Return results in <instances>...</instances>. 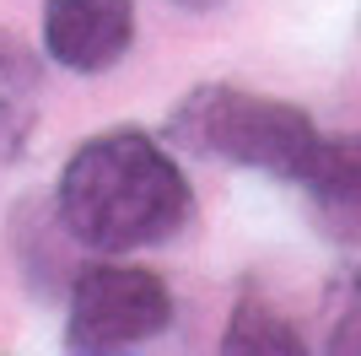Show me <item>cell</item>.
Masks as SVG:
<instances>
[{
    "instance_id": "cell-7",
    "label": "cell",
    "mask_w": 361,
    "mask_h": 356,
    "mask_svg": "<svg viewBox=\"0 0 361 356\" xmlns=\"http://www.w3.org/2000/svg\"><path fill=\"white\" fill-rule=\"evenodd\" d=\"M340 319H334V335H329V351H361V265L345 275L340 286Z\"/></svg>"
},
{
    "instance_id": "cell-1",
    "label": "cell",
    "mask_w": 361,
    "mask_h": 356,
    "mask_svg": "<svg viewBox=\"0 0 361 356\" xmlns=\"http://www.w3.org/2000/svg\"><path fill=\"white\" fill-rule=\"evenodd\" d=\"M54 206L81 249L130 254L178 237L195 210V189L146 130H103L71 151Z\"/></svg>"
},
{
    "instance_id": "cell-8",
    "label": "cell",
    "mask_w": 361,
    "mask_h": 356,
    "mask_svg": "<svg viewBox=\"0 0 361 356\" xmlns=\"http://www.w3.org/2000/svg\"><path fill=\"white\" fill-rule=\"evenodd\" d=\"M32 81H38V54L27 44H16L11 32H0V87L27 92Z\"/></svg>"
},
{
    "instance_id": "cell-4",
    "label": "cell",
    "mask_w": 361,
    "mask_h": 356,
    "mask_svg": "<svg viewBox=\"0 0 361 356\" xmlns=\"http://www.w3.org/2000/svg\"><path fill=\"white\" fill-rule=\"evenodd\" d=\"M135 44V0H44V54L75 76L119 65Z\"/></svg>"
},
{
    "instance_id": "cell-9",
    "label": "cell",
    "mask_w": 361,
    "mask_h": 356,
    "mask_svg": "<svg viewBox=\"0 0 361 356\" xmlns=\"http://www.w3.org/2000/svg\"><path fill=\"white\" fill-rule=\"evenodd\" d=\"M183 11H211V6H221V0H178Z\"/></svg>"
},
{
    "instance_id": "cell-3",
    "label": "cell",
    "mask_w": 361,
    "mask_h": 356,
    "mask_svg": "<svg viewBox=\"0 0 361 356\" xmlns=\"http://www.w3.org/2000/svg\"><path fill=\"white\" fill-rule=\"evenodd\" d=\"M173 324V292L146 265H103L75 270L65 292V351L81 356H114L167 335Z\"/></svg>"
},
{
    "instance_id": "cell-6",
    "label": "cell",
    "mask_w": 361,
    "mask_h": 356,
    "mask_svg": "<svg viewBox=\"0 0 361 356\" xmlns=\"http://www.w3.org/2000/svg\"><path fill=\"white\" fill-rule=\"evenodd\" d=\"M221 351L226 356H297L302 351V335L297 324H291L286 313L275 308V302H264L259 292H243L238 308H232V319H226V335H221Z\"/></svg>"
},
{
    "instance_id": "cell-2",
    "label": "cell",
    "mask_w": 361,
    "mask_h": 356,
    "mask_svg": "<svg viewBox=\"0 0 361 356\" xmlns=\"http://www.w3.org/2000/svg\"><path fill=\"white\" fill-rule=\"evenodd\" d=\"M167 135L195 157H216L232 167H254L270 173L281 184H302L313 167L324 130L302 114L297 103L264 97V92H243V87H195L173 108Z\"/></svg>"
},
{
    "instance_id": "cell-5",
    "label": "cell",
    "mask_w": 361,
    "mask_h": 356,
    "mask_svg": "<svg viewBox=\"0 0 361 356\" xmlns=\"http://www.w3.org/2000/svg\"><path fill=\"white\" fill-rule=\"evenodd\" d=\"M302 189L334 243H361V135H324Z\"/></svg>"
}]
</instances>
